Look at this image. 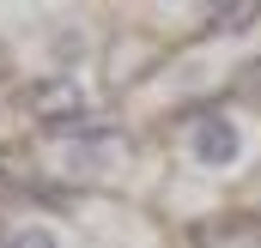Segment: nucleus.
I'll use <instances>...</instances> for the list:
<instances>
[{"label": "nucleus", "instance_id": "nucleus-1", "mask_svg": "<svg viewBox=\"0 0 261 248\" xmlns=\"http://www.w3.org/2000/svg\"><path fill=\"white\" fill-rule=\"evenodd\" d=\"M24 115L43 127H55V133H91V103H85V85L79 79H67V73H55V79H37L31 91H24Z\"/></svg>", "mask_w": 261, "mask_h": 248}, {"label": "nucleus", "instance_id": "nucleus-2", "mask_svg": "<svg viewBox=\"0 0 261 248\" xmlns=\"http://www.w3.org/2000/svg\"><path fill=\"white\" fill-rule=\"evenodd\" d=\"M237 151H243V133H237L231 115H213V109L195 115V127H189V158H195L200 170H231Z\"/></svg>", "mask_w": 261, "mask_h": 248}, {"label": "nucleus", "instance_id": "nucleus-3", "mask_svg": "<svg viewBox=\"0 0 261 248\" xmlns=\"http://www.w3.org/2000/svg\"><path fill=\"white\" fill-rule=\"evenodd\" d=\"M122 151H128V139H122L116 127H91V139L67 151V170H73V176H97V170H110Z\"/></svg>", "mask_w": 261, "mask_h": 248}, {"label": "nucleus", "instance_id": "nucleus-4", "mask_svg": "<svg viewBox=\"0 0 261 248\" xmlns=\"http://www.w3.org/2000/svg\"><path fill=\"white\" fill-rule=\"evenodd\" d=\"M261 24V0H219L206 6V30H249Z\"/></svg>", "mask_w": 261, "mask_h": 248}, {"label": "nucleus", "instance_id": "nucleus-5", "mask_svg": "<svg viewBox=\"0 0 261 248\" xmlns=\"http://www.w3.org/2000/svg\"><path fill=\"white\" fill-rule=\"evenodd\" d=\"M0 188H24V194H37V170L24 164V151H12V145H0Z\"/></svg>", "mask_w": 261, "mask_h": 248}, {"label": "nucleus", "instance_id": "nucleus-6", "mask_svg": "<svg viewBox=\"0 0 261 248\" xmlns=\"http://www.w3.org/2000/svg\"><path fill=\"white\" fill-rule=\"evenodd\" d=\"M6 248H61V242H55V230H49V224H24V230H12V236H6Z\"/></svg>", "mask_w": 261, "mask_h": 248}, {"label": "nucleus", "instance_id": "nucleus-7", "mask_svg": "<svg viewBox=\"0 0 261 248\" xmlns=\"http://www.w3.org/2000/svg\"><path fill=\"white\" fill-rule=\"evenodd\" d=\"M237 91H243V97H255V103H261V61H249V67H243V79H237Z\"/></svg>", "mask_w": 261, "mask_h": 248}, {"label": "nucleus", "instance_id": "nucleus-8", "mask_svg": "<svg viewBox=\"0 0 261 248\" xmlns=\"http://www.w3.org/2000/svg\"><path fill=\"white\" fill-rule=\"evenodd\" d=\"M0 79H6V43H0Z\"/></svg>", "mask_w": 261, "mask_h": 248}, {"label": "nucleus", "instance_id": "nucleus-9", "mask_svg": "<svg viewBox=\"0 0 261 248\" xmlns=\"http://www.w3.org/2000/svg\"><path fill=\"white\" fill-rule=\"evenodd\" d=\"M0 248H6V236H0Z\"/></svg>", "mask_w": 261, "mask_h": 248}]
</instances>
